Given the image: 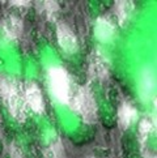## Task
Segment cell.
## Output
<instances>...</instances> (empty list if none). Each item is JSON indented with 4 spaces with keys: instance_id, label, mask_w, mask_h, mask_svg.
I'll return each instance as SVG.
<instances>
[{
    "instance_id": "obj_1",
    "label": "cell",
    "mask_w": 157,
    "mask_h": 158,
    "mask_svg": "<svg viewBox=\"0 0 157 158\" xmlns=\"http://www.w3.org/2000/svg\"><path fill=\"white\" fill-rule=\"evenodd\" d=\"M0 95L15 119L17 122H24L26 118L25 98L20 84L13 77L0 75Z\"/></svg>"
},
{
    "instance_id": "obj_2",
    "label": "cell",
    "mask_w": 157,
    "mask_h": 158,
    "mask_svg": "<svg viewBox=\"0 0 157 158\" xmlns=\"http://www.w3.org/2000/svg\"><path fill=\"white\" fill-rule=\"evenodd\" d=\"M49 84L54 97L60 103L68 105L72 94H74L72 81L68 72L63 67H51L49 69Z\"/></svg>"
},
{
    "instance_id": "obj_3",
    "label": "cell",
    "mask_w": 157,
    "mask_h": 158,
    "mask_svg": "<svg viewBox=\"0 0 157 158\" xmlns=\"http://www.w3.org/2000/svg\"><path fill=\"white\" fill-rule=\"evenodd\" d=\"M68 106L76 110L87 123L97 120V103L89 88H80L74 92Z\"/></svg>"
},
{
    "instance_id": "obj_4",
    "label": "cell",
    "mask_w": 157,
    "mask_h": 158,
    "mask_svg": "<svg viewBox=\"0 0 157 158\" xmlns=\"http://www.w3.org/2000/svg\"><path fill=\"white\" fill-rule=\"evenodd\" d=\"M57 37L60 48L67 54H74L77 51L78 43L75 33L71 30L70 26H67L64 22H59L57 26Z\"/></svg>"
},
{
    "instance_id": "obj_5",
    "label": "cell",
    "mask_w": 157,
    "mask_h": 158,
    "mask_svg": "<svg viewBox=\"0 0 157 158\" xmlns=\"http://www.w3.org/2000/svg\"><path fill=\"white\" fill-rule=\"evenodd\" d=\"M24 98H25V103L34 112L42 114L45 111V102H43V98H42V93L34 82L26 84Z\"/></svg>"
},
{
    "instance_id": "obj_6",
    "label": "cell",
    "mask_w": 157,
    "mask_h": 158,
    "mask_svg": "<svg viewBox=\"0 0 157 158\" xmlns=\"http://www.w3.org/2000/svg\"><path fill=\"white\" fill-rule=\"evenodd\" d=\"M109 73V63L102 52L93 51L89 61V75L93 78H104Z\"/></svg>"
},
{
    "instance_id": "obj_7",
    "label": "cell",
    "mask_w": 157,
    "mask_h": 158,
    "mask_svg": "<svg viewBox=\"0 0 157 158\" xmlns=\"http://www.w3.org/2000/svg\"><path fill=\"white\" fill-rule=\"evenodd\" d=\"M94 34L101 42H109L115 34V27L113 22L105 17L97 19L94 24Z\"/></svg>"
},
{
    "instance_id": "obj_8",
    "label": "cell",
    "mask_w": 157,
    "mask_h": 158,
    "mask_svg": "<svg viewBox=\"0 0 157 158\" xmlns=\"http://www.w3.org/2000/svg\"><path fill=\"white\" fill-rule=\"evenodd\" d=\"M138 118V111L135 110L130 102H123L118 111V120L122 128H128L131 124L135 123Z\"/></svg>"
},
{
    "instance_id": "obj_9",
    "label": "cell",
    "mask_w": 157,
    "mask_h": 158,
    "mask_svg": "<svg viewBox=\"0 0 157 158\" xmlns=\"http://www.w3.org/2000/svg\"><path fill=\"white\" fill-rule=\"evenodd\" d=\"M2 29L8 38L16 39V38H19L20 34L22 33V22L17 17H8L7 20L3 21Z\"/></svg>"
},
{
    "instance_id": "obj_10",
    "label": "cell",
    "mask_w": 157,
    "mask_h": 158,
    "mask_svg": "<svg viewBox=\"0 0 157 158\" xmlns=\"http://www.w3.org/2000/svg\"><path fill=\"white\" fill-rule=\"evenodd\" d=\"M134 4L132 2H115V13L121 25H125L132 16Z\"/></svg>"
},
{
    "instance_id": "obj_11",
    "label": "cell",
    "mask_w": 157,
    "mask_h": 158,
    "mask_svg": "<svg viewBox=\"0 0 157 158\" xmlns=\"http://www.w3.org/2000/svg\"><path fill=\"white\" fill-rule=\"evenodd\" d=\"M45 158H66L64 156V146L62 144L59 137L53 140L45 150Z\"/></svg>"
},
{
    "instance_id": "obj_12",
    "label": "cell",
    "mask_w": 157,
    "mask_h": 158,
    "mask_svg": "<svg viewBox=\"0 0 157 158\" xmlns=\"http://www.w3.org/2000/svg\"><path fill=\"white\" fill-rule=\"evenodd\" d=\"M155 131V120L152 118H144L139 124V133L142 137V144H144L148 140L149 135Z\"/></svg>"
},
{
    "instance_id": "obj_13",
    "label": "cell",
    "mask_w": 157,
    "mask_h": 158,
    "mask_svg": "<svg viewBox=\"0 0 157 158\" xmlns=\"http://www.w3.org/2000/svg\"><path fill=\"white\" fill-rule=\"evenodd\" d=\"M42 7L45 9V12H46L50 17H54V15L57 13L59 9V5L57 2H43Z\"/></svg>"
},
{
    "instance_id": "obj_14",
    "label": "cell",
    "mask_w": 157,
    "mask_h": 158,
    "mask_svg": "<svg viewBox=\"0 0 157 158\" xmlns=\"http://www.w3.org/2000/svg\"><path fill=\"white\" fill-rule=\"evenodd\" d=\"M9 153H11V158H25L24 154H22V152L20 150V148H17L15 144L11 145Z\"/></svg>"
},
{
    "instance_id": "obj_15",
    "label": "cell",
    "mask_w": 157,
    "mask_h": 158,
    "mask_svg": "<svg viewBox=\"0 0 157 158\" xmlns=\"http://www.w3.org/2000/svg\"><path fill=\"white\" fill-rule=\"evenodd\" d=\"M12 5H17V7H26L29 5V2H11Z\"/></svg>"
},
{
    "instance_id": "obj_16",
    "label": "cell",
    "mask_w": 157,
    "mask_h": 158,
    "mask_svg": "<svg viewBox=\"0 0 157 158\" xmlns=\"http://www.w3.org/2000/svg\"><path fill=\"white\" fill-rule=\"evenodd\" d=\"M88 158H96V157H88Z\"/></svg>"
}]
</instances>
